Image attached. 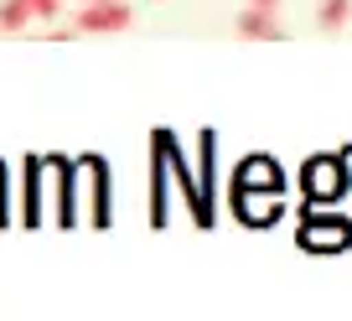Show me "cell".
<instances>
[{
  "label": "cell",
  "instance_id": "obj_1",
  "mask_svg": "<svg viewBox=\"0 0 352 321\" xmlns=\"http://www.w3.org/2000/svg\"><path fill=\"white\" fill-rule=\"evenodd\" d=\"M197 197H192V223L197 228H212V218H218V208H212V192H218V135L202 130L197 135Z\"/></svg>",
  "mask_w": 352,
  "mask_h": 321
},
{
  "label": "cell",
  "instance_id": "obj_2",
  "mask_svg": "<svg viewBox=\"0 0 352 321\" xmlns=\"http://www.w3.org/2000/svg\"><path fill=\"white\" fill-rule=\"evenodd\" d=\"M300 181H306L311 208H327V202H337L347 192V161L342 155H316V161H306Z\"/></svg>",
  "mask_w": 352,
  "mask_h": 321
},
{
  "label": "cell",
  "instance_id": "obj_3",
  "mask_svg": "<svg viewBox=\"0 0 352 321\" xmlns=\"http://www.w3.org/2000/svg\"><path fill=\"white\" fill-rule=\"evenodd\" d=\"M135 21V11L124 5V0H83V11H78V32L88 36H109V32H124V26Z\"/></svg>",
  "mask_w": 352,
  "mask_h": 321
},
{
  "label": "cell",
  "instance_id": "obj_4",
  "mask_svg": "<svg viewBox=\"0 0 352 321\" xmlns=\"http://www.w3.org/2000/svg\"><path fill=\"white\" fill-rule=\"evenodd\" d=\"M78 171L94 181V192H88V223H94V228H109V218H114V208H109V161L88 151V155H78Z\"/></svg>",
  "mask_w": 352,
  "mask_h": 321
},
{
  "label": "cell",
  "instance_id": "obj_5",
  "mask_svg": "<svg viewBox=\"0 0 352 321\" xmlns=\"http://www.w3.org/2000/svg\"><path fill=\"white\" fill-rule=\"evenodd\" d=\"M233 197H280V166L270 155H249L233 177Z\"/></svg>",
  "mask_w": 352,
  "mask_h": 321
},
{
  "label": "cell",
  "instance_id": "obj_6",
  "mask_svg": "<svg viewBox=\"0 0 352 321\" xmlns=\"http://www.w3.org/2000/svg\"><path fill=\"white\" fill-rule=\"evenodd\" d=\"M233 32L243 36V42H285V26H280L275 11H264V5H243L239 21H233Z\"/></svg>",
  "mask_w": 352,
  "mask_h": 321
},
{
  "label": "cell",
  "instance_id": "obj_7",
  "mask_svg": "<svg viewBox=\"0 0 352 321\" xmlns=\"http://www.w3.org/2000/svg\"><path fill=\"white\" fill-rule=\"evenodd\" d=\"M300 244L316 249V254H327V249H347L352 244V228L342 218H327V223H306L300 228Z\"/></svg>",
  "mask_w": 352,
  "mask_h": 321
},
{
  "label": "cell",
  "instance_id": "obj_8",
  "mask_svg": "<svg viewBox=\"0 0 352 321\" xmlns=\"http://www.w3.org/2000/svg\"><path fill=\"white\" fill-rule=\"evenodd\" d=\"M42 171H47V161L42 155H26V187H21V223L26 228H42Z\"/></svg>",
  "mask_w": 352,
  "mask_h": 321
},
{
  "label": "cell",
  "instance_id": "obj_9",
  "mask_svg": "<svg viewBox=\"0 0 352 321\" xmlns=\"http://www.w3.org/2000/svg\"><path fill=\"white\" fill-rule=\"evenodd\" d=\"M47 166L57 171V223H63V228H73V223H78V192H73V166H67V161H57V155H47Z\"/></svg>",
  "mask_w": 352,
  "mask_h": 321
},
{
  "label": "cell",
  "instance_id": "obj_10",
  "mask_svg": "<svg viewBox=\"0 0 352 321\" xmlns=\"http://www.w3.org/2000/svg\"><path fill=\"white\" fill-rule=\"evenodd\" d=\"M171 223V208H166V155L155 151V166H151V228H166Z\"/></svg>",
  "mask_w": 352,
  "mask_h": 321
},
{
  "label": "cell",
  "instance_id": "obj_11",
  "mask_svg": "<svg viewBox=\"0 0 352 321\" xmlns=\"http://www.w3.org/2000/svg\"><path fill=\"white\" fill-rule=\"evenodd\" d=\"M347 16H352V0H321L316 5V32L337 36L342 26H347Z\"/></svg>",
  "mask_w": 352,
  "mask_h": 321
},
{
  "label": "cell",
  "instance_id": "obj_12",
  "mask_svg": "<svg viewBox=\"0 0 352 321\" xmlns=\"http://www.w3.org/2000/svg\"><path fill=\"white\" fill-rule=\"evenodd\" d=\"M32 21V5L26 0H0V32H21Z\"/></svg>",
  "mask_w": 352,
  "mask_h": 321
},
{
  "label": "cell",
  "instance_id": "obj_13",
  "mask_svg": "<svg viewBox=\"0 0 352 321\" xmlns=\"http://www.w3.org/2000/svg\"><path fill=\"white\" fill-rule=\"evenodd\" d=\"M32 5V16H42V21H57V11H63V0H26Z\"/></svg>",
  "mask_w": 352,
  "mask_h": 321
},
{
  "label": "cell",
  "instance_id": "obj_14",
  "mask_svg": "<svg viewBox=\"0 0 352 321\" xmlns=\"http://www.w3.org/2000/svg\"><path fill=\"white\" fill-rule=\"evenodd\" d=\"M249 5H264V11H280V0H249Z\"/></svg>",
  "mask_w": 352,
  "mask_h": 321
}]
</instances>
